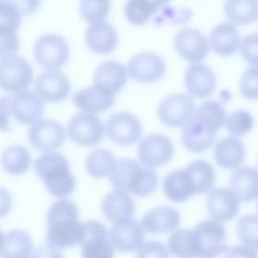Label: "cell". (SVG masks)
Wrapping results in <instances>:
<instances>
[{
    "label": "cell",
    "mask_w": 258,
    "mask_h": 258,
    "mask_svg": "<svg viewBox=\"0 0 258 258\" xmlns=\"http://www.w3.org/2000/svg\"><path fill=\"white\" fill-rule=\"evenodd\" d=\"M75 106L83 112L98 114L109 110L114 104V97L108 96L96 87L78 91L73 98Z\"/></svg>",
    "instance_id": "cell-29"
},
{
    "label": "cell",
    "mask_w": 258,
    "mask_h": 258,
    "mask_svg": "<svg viewBox=\"0 0 258 258\" xmlns=\"http://www.w3.org/2000/svg\"><path fill=\"white\" fill-rule=\"evenodd\" d=\"M136 258H169V254L164 244L159 241L151 240L141 245Z\"/></svg>",
    "instance_id": "cell-43"
},
{
    "label": "cell",
    "mask_w": 258,
    "mask_h": 258,
    "mask_svg": "<svg viewBox=\"0 0 258 258\" xmlns=\"http://www.w3.org/2000/svg\"><path fill=\"white\" fill-rule=\"evenodd\" d=\"M110 181L116 189L132 192L138 197H147L156 189L158 176L152 168L125 157L116 160Z\"/></svg>",
    "instance_id": "cell-3"
},
{
    "label": "cell",
    "mask_w": 258,
    "mask_h": 258,
    "mask_svg": "<svg viewBox=\"0 0 258 258\" xmlns=\"http://www.w3.org/2000/svg\"><path fill=\"white\" fill-rule=\"evenodd\" d=\"M179 212L169 206H161L147 211L141 220L144 231L152 234L172 232L179 226Z\"/></svg>",
    "instance_id": "cell-23"
},
{
    "label": "cell",
    "mask_w": 258,
    "mask_h": 258,
    "mask_svg": "<svg viewBox=\"0 0 258 258\" xmlns=\"http://www.w3.org/2000/svg\"><path fill=\"white\" fill-rule=\"evenodd\" d=\"M162 189L164 195L175 203L185 202L196 195L194 182L186 168L169 172L163 179Z\"/></svg>",
    "instance_id": "cell-28"
},
{
    "label": "cell",
    "mask_w": 258,
    "mask_h": 258,
    "mask_svg": "<svg viewBox=\"0 0 258 258\" xmlns=\"http://www.w3.org/2000/svg\"><path fill=\"white\" fill-rule=\"evenodd\" d=\"M21 17V14L9 1L0 0V30L17 32Z\"/></svg>",
    "instance_id": "cell-40"
},
{
    "label": "cell",
    "mask_w": 258,
    "mask_h": 258,
    "mask_svg": "<svg viewBox=\"0 0 258 258\" xmlns=\"http://www.w3.org/2000/svg\"><path fill=\"white\" fill-rule=\"evenodd\" d=\"M128 76L138 83L151 84L163 78L166 72L164 59L150 51H143L132 56L127 66Z\"/></svg>",
    "instance_id": "cell-14"
},
{
    "label": "cell",
    "mask_w": 258,
    "mask_h": 258,
    "mask_svg": "<svg viewBox=\"0 0 258 258\" xmlns=\"http://www.w3.org/2000/svg\"><path fill=\"white\" fill-rule=\"evenodd\" d=\"M210 47L221 56H230L240 47L241 39L235 24L220 23L213 28L209 37Z\"/></svg>",
    "instance_id": "cell-24"
},
{
    "label": "cell",
    "mask_w": 258,
    "mask_h": 258,
    "mask_svg": "<svg viewBox=\"0 0 258 258\" xmlns=\"http://www.w3.org/2000/svg\"><path fill=\"white\" fill-rule=\"evenodd\" d=\"M229 186L240 202H252L258 196V169L238 167L230 176Z\"/></svg>",
    "instance_id": "cell-26"
},
{
    "label": "cell",
    "mask_w": 258,
    "mask_h": 258,
    "mask_svg": "<svg viewBox=\"0 0 258 258\" xmlns=\"http://www.w3.org/2000/svg\"><path fill=\"white\" fill-rule=\"evenodd\" d=\"M170 0H128L124 12L126 19L133 25H143Z\"/></svg>",
    "instance_id": "cell-32"
},
{
    "label": "cell",
    "mask_w": 258,
    "mask_h": 258,
    "mask_svg": "<svg viewBox=\"0 0 258 258\" xmlns=\"http://www.w3.org/2000/svg\"><path fill=\"white\" fill-rule=\"evenodd\" d=\"M195 185L196 195H203L210 191L216 181V172L214 166L205 160H195L186 167Z\"/></svg>",
    "instance_id": "cell-35"
},
{
    "label": "cell",
    "mask_w": 258,
    "mask_h": 258,
    "mask_svg": "<svg viewBox=\"0 0 258 258\" xmlns=\"http://www.w3.org/2000/svg\"><path fill=\"white\" fill-rule=\"evenodd\" d=\"M245 155V145L237 137H225L218 141L214 147V159L219 166L225 169L240 167Z\"/></svg>",
    "instance_id": "cell-27"
},
{
    "label": "cell",
    "mask_w": 258,
    "mask_h": 258,
    "mask_svg": "<svg viewBox=\"0 0 258 258\" xmlns=\"http://www.w3.org/2000/svg\"><path fill=\"white\" fill-rule=\"evenodd\" d=\"M34 88L40 99L48 103L64 101L72 91L70 79L58 70H47L38 75Z\"/></svg>",
    "instance_id": "cell-16"
},
{
    "label": "cell",
    "mask_w": 258,
    "mask_h": 258,
    "mask_svg": "<svg viewBox=\"0 0 258 258\" xmlns=\"http://www.w3.org/2000/svg\"><path fill=\"white\" fill-rule=\"evenodd\" d=\"M70 54L67 40L55 33L41 35L33 46L35 60L45 70H59L67 63Z\"/></svg>",
    "instance_id": "cell-5"
},
{
    "label": "cell",
    "mask_w": 258,
    "mask_h": 258,
    "mask_svg": "<svg viewBox=\"0 0 258 258\" xmlns=\"http://www.w3.org/2000/svg\"><path fill=\"white\" fill-rule=\"evenodd\" d=\"M227 117L224 106L217 101H205L195 110L190 119L182 126L181 140L191 152H203L215 142L217 132Z\"/></svg>",
    "instance_id": "cell-1"
},
{
    "label": "cell",
    "mask_w": 258,
    "mask_h": 258,
    "mask_svg": "<svg viewBox=\"0 0 258 258\" xmlns=\"http://www.w3.org/2000/svg\"><path fill=\"white\" fill-rule=\"evenodd\" d=\"M224 9L235 25H249L258 19V0H226Z\"/></svg>",
    "instance_id": "cell-33"
},
{
    "label": "cell",
    "mask_w": 258,
    "mask_h": 258,
    "mask_svg": "<svg viewBox=\"0 0 258 258\" xmlns=\"http://www.w3.org/2000/svg\"><path fill=\"white\" fill-rule=\"evenodd\" d=\"M3 241H4V234L0 230V250H1L2 245H3Z\"/></svg>",
    "instance_id": "cell-50"
},
{
    "label": "cell",
    "mask_w": 258,
    "mask_h": 258,
    "mask_svg": "<svg viewBox=\"0 0 258 258\" xmlns=\"http://www.w3.org/2000/svg\"><path fill=\"white\" fill-rule=\"evenodd\" d=\"M44 106L40 97L30 91L24 90L11 97V113L21 124L31 125L43 114Z\"/></svg>",
    "instance_id": "cell-21"
},
{
    "label": "cell",
    "mask_w": 258,
    "mask_h": 258,
    "mask_svg": "<svg viewBox=\"0 0 258 258\" xmlns=\"http://www.w3.org/2000/svg\"><path fill=\"white\" fill-rule=\"evenodd\" d=\"M127 67L116 60H108L100 64L94 74V87L108 96H115L126 85Z\"/></svg>",
    "instance_id": "cell-18"
},
{
    "label": "cell",
    "mask_w": 258,
    "mask_h": 258,
    "mask_svg": "<svg viewBox=\"0 0 258 258\" xmlns=\"http://www.w3.org/2000/svg\"><path fill=\"white\" fill-rule=\"evenodd\" d=\"M11 97H0V131L10 130V115H11Z\"/></svg>",
    "instance_id": "cell-45"
},
{
    "label": "cell",
    "mask_w": 258,
    "mask_h": 258,
    "mask_svg": "<svg viewBox=\"0 0 258 258\" xmlns=\"http://www.w3.org/2000/svg\"><path fill=\"white\" fill-rule=\"evenodd\" d=\"M240 91L248 100L258 99V67L247 69L240 81Z\"/></svg>",
    "instance_id": "cell-41"
},
{
    "label": "cell",
    "mask_w": 258,
    "mask_h": 258,
    "mask_svg": "<svg viewBox=\"0 0 258 258\" xmlns=\"http://www.w3.org/2000/svg\"><path fill=\"white\" fill-rule=\"evenodd\" d=\"M257 199H258V196H257ZM257 206H258V200H257Z\"/></svg>",
    "instance_id": "cell-51"
},
{
    "label": "cell",
    "mask_w": 258,
    "mask_h": 258,
    "mask_svg": "<svg viewBox=\"0 0 258 258\" xmlns=\"http://www.w3.org/2000/svg\"><path fill=\"white\" fill-rule=\"evenodd\" d=\"M31 258H63V256L58 250V248H55L47 244L38 247L32 253Z\"/></svg>",
    "instance_id": "cell-48"
},
{
    "label": "cell",
    "mask_w": 258,
    "mask_h": 258,
    "mask_svg": "<svg viewBox=\"0 0 258 258\" xmlns=\"http://www.w3.org/2000/svg\"><path fill=\"white\" fill-rule=\"evenodd\" d=\"M173 45L176 52L189 62H199L210 51L209 39L200 30L191 27L180 29L174 36Z\"/></svg>",
    "instance_id": "cell-15"
},
{
    "label": "cell",
    "mask_w": 258,
    "mask_h": 258,
    "mask_svg": "<svg viewBox=\"0 0 258 258\" xmlns=\"http://www.w3.org/2000/svg\"><path fill=\"white\" fill-rule=\"evenodd\" d=\"M31 164V156L27 148L21 145L7 147L1 155L3 169L11 175H20L27 171Z\"/></svg>",
    "instance_id": "cell-34"
},
{
    "label": "cell",
    "mask_w": 258,
    "mask_h": 258,
    "mask_svg": "<svg viewBox=\"0 0 258 258\" xmlns=\"http://www.w3.org/2000/svg\"><path fill=\"white\" fill-rule=\"evenodd\" d=\"M12 208V197L10 192L0 186V218L6 216Z\"/></svg>",
    "instance_id": "cell-49"
},
{
    "label": "cell",
    "mask_w": 258,
    "mask_h": 258,
    "mask_svg": "<svg viewBox=\"0 0 258 258\" xmlns=\"http://www.w3.org/2000/svg\"><path fill=\"white\" fill-rule=\"evenodd\" d=\"M106 125L101 118L92 113H79L68 123V133L72 141L80 146L90 147L98 144L104 137Z\"/></svg>",
    "instance_id": "cell-7"
},
{
    "label": "cell",
    "mask_w": 258,
    "mask_h": 258,
    "mask_svg": "<svg viewBox=\"0 0 258 258\" xmlns=\"http://www.w3.org/2000/svg\"><path fill=\"white\" fill-rule=\"evenodd\" d=\"M102 212L112 223L130 219L135 212V202L128 192L115 188L104 198Z\"/></svg>",
    "instance_id": "cell-25"
},
{
    "label": "cell",
    "mask_w": 258,
    "mask_h": 258,
    "mask_svg": "<svg viewBox=\"0 0 258 258\" xmlns=\"http://www.w3.org/2000/svg\"><path fill=\"white\" fill-rule=\"evenodd\" d=\"M110 0H81L80 14L89 24L103 21L110 12Z\"/></svg>",
    "instance_id": "cell-38"
},
{
    "label": "cell",
    "mask_w": 258,
    "mask_h": 258,
    "mask_svg": "<svg viewBox=\"0 0 258 258\" xmlns=\"http://www.w3.org/2000/svg\"><path fill=\"white\" fill-rule=\"evenodd\" d=\"M46 242L58 249L70 248L81 244L84 235V224L79 221V211L74 202L60 198L48 209Z\"/></svg>",
    "instance_id": "cell-2"
},
{
    "label": "cell",
    "mask_w": 258,
    "mask_h": 258,
    "mask_svg": "<svg viewBox=\"0 0 258 258\" xmlns=\"http://www.w3.org/2000/svg\"><path fill=\"white\" fill-rule=\"evenodd\" d=\"M109 237L115 249L123 253H131L143 244L145 231L136 220L126 219L114 223L109 231Z\"/></svg>",
    "instance_id": "cell-17"
},
{
    "label": "cell",
    "mask_w": 258,
    "mask_h": 258,
    "mask_svg": "<svg viewBox=\"0 0 258 258\" xmlns=\"http://www.w3.org/2000/svg\"><path fill=\"white\" fill-rule=\"evenodd\" d=\"M240 201L229 188L217 187L207 197V210L213 220L228 222L233 220L239 212Z\"/></svg>",
    "instance_id": "cell-20"
},
{
    "label": "cell",
    "mask_w": 258,
    "mask_h": 258,
    "mask_svg": "<svg viewBox=\"0 0 258 258\" xmlns=\"http://www.w3.org/2000/svg\"><path fill=\"white\" fill-rule=\"evenodd\" d=\"M167 248L177 258H200V245L195 229L174 231L168 238Z\"/></svg>",
    "instance_id": "cell-30"
},
{
    "label": "cell",
    "mask_w": 258,
    "mask_h": 258,
    "mask_svg": "<svg viewBox=\"0 0 258 258\" xmlns=\"http://www.w3.org/2000/svg\"><path fill=\"white\" fill-rule=\"evenodd\" d=\"M85 41L91 51L106 55L111 53L118 45L119 35L112 24L103 20L91 24L85 33Z\"/></svg>",
    "instance_id": "cell-22"
},
{
    "label": "cell",
    "mask_w": 258,
    "mask_h": 258,
    "mask_svg": "<svg viewBox=\"0 0 258 258\" xmlns=\"http://www.w3.org/2000/svg\"><path fill=\"white\" fill-rule=\"evenodd\" d=\"M237 234L245 246L258 251V214L241 217L237 223Z\"/></svg>",
    "instance_id": "cell-37"
},
{
    "label": "cell",
    "mask_w": 258,
    "mask_h": 258,
    "mask_svg": "<svg viewBox=\"0 0 258 258\" xmlns=\"http://www.w3.org/2000/svg\"><path fill=\"white\" fill-rule=\"evenodd\" d=\"M19 47L16 32L0 30V58L13 55Z\"/></svg>",
    "instance_id": "cell-44"
},
{
    "label": "cell",
    "mask_w": 258,
    "mask_h": 258,
    "mask_svg": "<svg viewBox=\"0 0 258 258\" xmlns=\"http://www.w3.org/2000/svg\"><path fill=\"white\" fill-rule=\"evenodd\" d=\"M33 244L28 233L12 230L4 235L0 258H31Z\"/></svg>",
    "instance_id": "cell-31"
},
{
    "label": "cell",
    "mask_w": 258,
    "mask_h": 258,
    "mask_svg": "<svg viewBox=\"0 0 258 258\" xmlns=\"http://www.w3.org/2000/svg\"><path fill=\"white\" fill-rule=\"evenodd\" d=\"M116 159L113 153L104 148H98L93 150L86 159L85 167L89 175L95 178H103L110 176Z\"/></svg>",
    "instance_id": "cell-36"
},
{
    "label": "cell",
    "mask_w": 258,
    "mask_h": 258,
    "mask_svg": "<svg viewBox=\"0 0 258 258\" xmlns=\"http://www.w3.org/2000/svg\"><path fill=\"white\" fill-rule=\"evenodd\" d=\"M85 235L81 242L82 258H114V247L107 228L98 221L84 224Z\"/></svg>",
    "instance_id": "cell-10"
},
{
    "label": "cell",
    "mask_w": 258,
    "mask_h": 258,
    "mask_svg": "<svg viewBox=\"0 0 258 258\" xmlns=\"http://www.w3.org/2000/svg\"><path fill=\"white\" fill-rule=\"evenodd\" d=\"M34 171L43 180L46 189L54 197L67 198L76 187L68 159L59 152L48 151L34 162Z\"/></svg>",
    "instance_id": "cell-4"
},
{
    "label": "cell",
    "mask_w": 258,
    "mask_h": 258,
    "mask_svg": "<svg viewBox=\"0 0 258 258\" xmlns=\"http://www.w3.org/2000/svg\"><path fill=\"white\" fill-rule=\"evenodd\" d=\"M108 138L117 145L130 146L141 138L142 125L139 119L128 112L112 114L106 123Z\"/></svg>",
    "instance_id": "cell-9"
},
{
    "label": "cell",
    "mask_w": 258,
    "mask_h": 258,
    "mask_svg": "<svg viewBox=\"0 0 258 258\" xmlns=\"http://www.w3.org/2000/svg\"><path fill=\"white\" fill-rule=\"evenodd\" d=\"M254 126V118L248 111L238 110L226 117L225 127L230 135L243 136Z\"/></svg>",
    "instance_id": "cell-39"
},
{
    "label": "cell",
    "mask_w": 258,
    "mask_h": 258,
    "mask_svg": "<svg viewBox=\"0 0 258 258\" xmlns=\"http://www.w3.org/2000/svg\"><path fill=\"white\" fill-rule=\"evenodd\" d=\"M196 104L189 95L182 93L170 94L162 99L157 108L159 120L167 127L183 126L192 116Z\"/></svg>",
    "instance_id": "cell-8"
},
{
    "label": "cell",
    "mask_w": 258,
    "mask_h": 258,
    "mask_svg": "<svg viewBox=\"0 0 258 258\" xmlns=\"http://www.w3.org/2000/svg\"><path fill=\"white\" fill-rule=\"evenodd\" d=\"M195 231L200 245V258H216L227 250L226 228L216 220L200 222Z\"/></svg>",
    "instance_id": "cell-12"
},
{
    "label": "cell",
    "mask_w": 258,
    "mask_h": 258,
    "mask_svg": "<svg viewBox=\"0 0 258 258\" xmlns=\"http://www.w3.org/2000/svg\"><path fill=\"white\" fill-rule=\"evenodd\" d=\"M9 1L21 14V16H27L35 12L41 0H7Z\"/></svg>",
    "instance_id": "cell-46"
},
{
    "label": "cell",
    "mask_w": 258,
    "mask_h": 258,
    "mask_svg": "<svg viewBox=\"0 0 258 258\" xmlns=\"http://www.w3.org/2000/svg\"><path fill=\"white\" fill-rule=\"evenodd\" d=\"M64 139V128L53 119H39L31 124L28 130L29 143L38 151H52L58 148Z\"/></svg>",
    "instance_id": "cell-13"
},
{
    "label": "cell",
    "mask_w": 258,
    "mask_h": 258,
    "mask_svg": "<svg viewBox=\"0 0 258 258\" xmlns=\"http://www.w3.org/2000/svg\"><path fill=\"white\" fill-rule=\"evenodd\" d=\"M184 85L192 97L205 99L216 90V75L209 66L201 61L194 62L185 71Z\"/></svg>",
    "instance_id": "cell-19"
},
{
    "label": "cell",
    "mask_w": 258,
    "mask_h": 258,
    "mask_svg": "<svg viewBox=\"0 0 258 258\" xmlns=\"http://www.w3.org/2000/svg\"><path fill=\"white\" fill-rule=\"evenodd\" d=\"M33 80L31 64L23 57L9 55L0 58V89L18 93L27 89Z\"/></svg>",
    "instance_id": "cell-6"
},
{
    "label": "cell",
    "mask_w": 258,
    "mask_h": 258,
    "mask_svg": "<svg viewBox=\"0 0 258 258\" xmlns=\"http://www.w3.org/2000/svg\"><path fill=\"white\" fill-rule=\"evenodd\" d=\"M243 58L252 67H258V33H252L243 38L240 43Z\"/></svg>",
    "instance_id": "cell-42"
},
{
    "label": "cell",
    "mask_w": 258,
    "mask_h": 258,
    "mask_svg": "<svg viewBox=\"0 0 258 258\" xmlns=\"http://www.w3.org/2000/svg\"><path fill=\"white\" fill-rule=\"evenodd\" d=\"M174 147L171 140L163 134L154 133L143 138L138 145L140 162L150 168L168 163L173 156Z\"/></svg>",
    "instance_id": "cell-11"
},
{
    "label": "cell",
    "mask_w": 258,
    "mask_h": 258,
    "mask_svg": "<svg viewBox=\"0 0 258 258\" xmlns=\"http://www.w3.org/2000/svg\"><path fill=\"white\" fill-rule=\"evenodd\" d=\"M225 258H258V254L245 245H235L226 250Z\"/></svg>",
    "instance_id": "cell-47"
}]
</instances>
